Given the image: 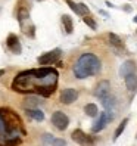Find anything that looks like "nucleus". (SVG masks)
Segmentation results:
<instances>
[{"label": "nucleus", "instance_id": "nucleus-1", "mask_svg": "<svg viewBox=\"0 0 137 146\" xmlns=\"http://www.w3.org/2000/svg\"><path fill=\"white\" fill-rule=\"evenodd\" d=\"M58 71L55 68H36L22 71L13 78L12 90L18 93H36L43 98L50 96L58 86Z\"/></svg>", "mask_w": 137, "mask_h": 146}, {"label": "nucleus", "instance_id": "nucleus-2", "mask_svg": "<svg viewBox=\"0 0 137 146\" xmlns=\"http://www.w3.org/2000/svg\"><path fill=\"white\" fill-rule=\"evenodd\" d=\"M24 133L21 118L11 109H0V146H18Z\"/></svg>", "mask_w": 137, "mask_h": 146}, {"label": "nucleus", "instance_id": "nucleus-3", "mask_svg": "<svg viewBox=\"0 0 137 146\" xmlns=\"http://www.w3.org/2000/svg\"><path fill=\"white\" fill-rule=\"evenodd\" d=\"M102 70V62L95 53H84L75 62L72 71L77 78H87L90 75H96Z\"/></svg>", "mask_w": 137, "mask_h": 146}, {"label": "nucleus", "instance_id": "nucleus-4", "mask_svg": "<svg viewBox=\"0 0 137 146\" xmlns=\"http://www.w3.org/2000/svg\"><path fill=\"white\" fill-rule=\"evenodd\" d=\"M18 22L22 28V33L28 37H34V25H30V12L27 7H19L18 11Z\"/></svg>", "mask_w": 137, "mask_h": 146}, {"label": "nucleus", "instance_id": "nucleus-5", "mask_svg": "<svg viewBox=\"0 0 137 146\" xmlns=\"http://www.w3.org/2000/svg\"><path fill=\"white\" fill-rule=\"evenodd\" d=\"M114 119V115L111 114V112H108V111H105V112H102L100 115H99V118L95 121V124L91 125V131L93 133H99V131H102L103 128L108 125V123H111Z\"/></svg>", "mask_w": 137, "mask_h": 146}, {"label": "nucleus", "instance_id": "nucleus-6", "mask_svg": "<svg viewBox=\"0 0 137 146\" xmlns=\"http://www.w3.org/2000/svg\"><path fill=\"white\" fill-rule=\"evenodd\" d=\"M52 124L58 128V130H66V127L69 125V118H68L62 111H56L52 114Z\"/></svg>", "mask_w": 137, "mask_h": 146}, {"label": "nucleus", "instance_id": "nucleus-7", "mask_svg": "<svg viewBox=\"0 0 137 146\" xmlns=\"http://www.w3.org/2000/svg\"><path fill=\"white\" fill-rule=\"evenodd\" d=\"M71 137H72V140L75 143H78L81 146H91L93 145V137L89 136V134H85L83 130H80V128L74 130L72 134H71Z\"/></svg>", "mask_w": 137, "mask_h": 146}, {"label": "nucleus", "instance_id": "nucleus-8", "mask_svg": "<svg viewBox=\"0 0 137 146\" xmlns=\"http://www.w3.org/2000/svg\"><path fill=\"white\" fill-rule=\"evenodd\" d=\"M61 49H55V50H50V52H47V53H44V55H41L37 61H38V64L40 65H50V64H53V62H56L58 59H59V56H61Z\"/></svg>", "mask_w": 137, "mask_h": 146}, {"label": "nucleus", "instance_id": "nucleus-9", "mask_svg": "<svg viewBox=\"0 0 137 146\" xmlns=\"http://www.w3.org/2000/svg\"><path fill=\"white\" fill-rule=\"evenodd\" d=\"M77 98H78V92H77L75 89H64L61 92L59 100H61L64 105H71L77 100Z\"/></svg>", "mask_w": 137, "mask_h": 146}, {"label": "nucleus", "instance_id": "nucleus-10", "mask_svg": "<svg viewBox=\"0 0 137 146\" xmlns=\"http://www.w3.org/2000/svg\"><path fill=\"white\" fill-rule=\"evenodd\" d=\"M6 46H7V49H9L12 53H15V55H19L21 50H22L21 43H19V38L16 37V34H9V36H7V38H6Z\"/></svg>", "mask_w": 137, "mask_h": 146}, {"label": "nucleus", "instance_id": "nucleus-11", "mask_svg": "<svg viewBox=\"0 0 137 146\" xmlns=\"http://www.w3.org/2000/svg\"><path fill=\"white\" fill-rule=\"evenodd\" d=\"M111 92V83L108 80H102L95 89V96L99 99H103L105 96H108Z\"/></svg>", "mask_w": 137, "mask_h": 146}, {"label": "nucleus", "instance_id": "nucleus-12", "mask_svg": "<svg viewBox=\"0 0 137 146\" xmlns=\"http://www.w3.org/2000/svg\"><path fill=\"white\" fill-rule=\"evenodd\" d=\"M65 2H66V5L69 6L77 15H80V16H89L90 9L84 3H75V2H72V0H65Z\"/></svg>", "mask_w": 137, "mask_h": 146}, {"label": "nucleus", "instance_id": "nucleus-13", "mask_svg": "<svg viewBox=\"0 0 137 146\" xmlns=\"http://www.w3.org/2000/svg\"><path fill=\"white\" fill-rule=\"evenodd\" d=\"M108 43L111 46H112L115 50H118V52H124V43H122V40L119 38L116 34H114V33H109L108 34Z\"/></svg>", "mask_w": 137, "mask_h": 146}, {"label": "nucleus", "instance_id": "nucleus-14", "mask_svg": "<svg viewBox=\"0 0 137 146\" xmlns=\"http://www.w3.org/2000/svg\"><path fill=\"white\" fill-rule=\"evenodd\" d=\"M134 71H136V62L134 61H125L121 65V68H119V75L125 78L127 75L134 74Z\"/></svg>", "mask_w": 137, "mask_h": 146}, {"label": "nucleus", "instance_id": "nucleus-15", "mask_svg": "<svg viewBox=\"0 0 137 146\" xmlns=\"http://www.w3.org/2000/svg\"><path fill=\"white\" fill-rule=\"evenodd\" d=\"M100 102H102V105H103L105 111H108V112H109L111 109H114L115 105H116V99H115V96H112V94L105 96L103 99H100Z\"/></svg>", "mask_w": 137, "mask_h": 146}, {"label": "nucleus", "instance_id": "nucleus-16", "mask_svg": "<svg viewBox=\"0 0 137 146\" xmlns=\"http://www.w3.org/2000/svg\"><path fill=\"white\" fill-rule=\"evenodd\" d=\"M124 80H125V86H127L128 90H131V92L137 90V74H136V72L127 75Z\"/></svg>", "mask_w": 137, "mask_h": 146}, {"label": "nucleus", "instance_id": "nucleus-17", "mask_svg": "<svg viewBox=\"0 0 137 146\" xmlns=\"http://www.w3.org/2000/svg\"><path fill=\"white\" fill-rule=\"evenodd\" d=\"M25 112H27V115L30 118L36 119V121H43V119H44V112L40 111V109H37V108L36 109H27Z\"/></svg>", "mask_w": 137, "mask_h": 146}, {"label": "nucleus", "instance_id": "nucleus-18", "mask_svg": "<svg viewBox=\"0 0 137 146\" xmlns=\"http://www.w3.org/2000/svg\"><path fill=\"white\" fill-rule=\"evenodd\" d=\"M62 24L66 34H71L74 31V24H72V18L69 15H62Z\"/></svg>", "mask_w": 137, "mask_h": 146}, {"label": "nucleus", "instance_id": "nucleus-19", "mask_svg": "<svg viewBox=\"0 0 137 146\" xmlns=\"http://www.w3.org/2000/svg\"><path fill=\"white\" fill-rule=\"evenodd\" d=\"M40 104H41V100H40L38 98H36V96H30V98L25 99L24 106L27 108V109H36V106H38Z\"/></svg>", "mask_w": 137, "mask_h": 146}, {"label": "nucleus", "instance_id": "nucleus-20", "mask_svg": "<svg viewBox=\"0 0 137 146\" xmlns=\"http://www.w3.org/2000/svg\"><path fill=\"white\" fill-rule=\"evenodd\" d=\"M84 112H85V115H89V117H96L99 114V109H97V106L95 104H87L84 106Z\"/></svg>", "mask_w": 137, "mask_h": 146}, {"label": "nucleus", "instance_id": "nucleus-21", "mask_svg": "<svg viewBox=\"0 0 137 146\" xmlns=\"http://www.w3.org/2000/svg\"><path fill=\"white\" fill-rule=\"evenodd\" d=\"M127 123H128V118H124L121 123H119V125L116 127V130H115V134H114V140H116L119 136L122 134V131L125 130V125H127Z\"/></svg>", "mask_w": 137, "mask_h": 146}, {"label": "nucleus", "instance_id": "nucleus-22", "mask_svg": "<svg viewBox=\"0 0 137 146\" xmlns=\"http://www.w3.org/2000/svg\"><path fill=\"white\" fill-rule=\"evenodd\" d=\"M83 21H84L85 24H87V25H89V27H90L91 30H96V28H97V24H96L95 21H93V18H91V16H84V18H83Z\"/></svg>", "mask_w": 137, "mask_h": 146}, {"label": "nucleus", "instance_id": "nucleus-23", "mask_svg": "<svg viewBox=\"0 0 137 146\" xmlns=\"http://www.w3.org/2000/svg\"><path fill=\"white\" fill-rule=\"evenodd\" d=\"M43 140H44L46 143H50V145H52L53 140H55V137H53L52 134H44V136H43Z\"/></svg>", "mask_w": 137, "mask_h": 146}, {"label": "nucleus", "instance_id": "nucleus-24", "mask_svg": "<svg viewBox=\"0 0 137 146\" xmlns=\"http://www.w3.org/2000/svg\"><path fill=\"white\" fill-rule=\"evenodd\" d=\"M52 146H65V140L64 139H55Z\"/></svg>", "mask_w": 137, "mask_h": 146}, {"label": "nucleus", "instance_id": "nucleus-25", "mask_svg": "<svg viewBox=\"0 0 137 146\" xmlns=\"http://www.w3.org/2000/svg\"><path fill=\"white\" fill-rule=\"evenodd\" d=\"M3 74H5V70H0V77H2Z\"/></svg>", "mask_w": 137, "mask_h": 146}, {"label": "nucleus", "instance_id": "nucleus-26", "mask_svg": "<svg viewBox=\"0 0 137 146\" xmlns=\"http://www.w3.org/2000/svg\"><path fill=\"white\" fill-rule=\"evenodd\" d=\"M134 22H136V24H137V15H136V16H134Z\"/></svg>", "mask_w": 137, "mask_h": 146}]
</instances>
